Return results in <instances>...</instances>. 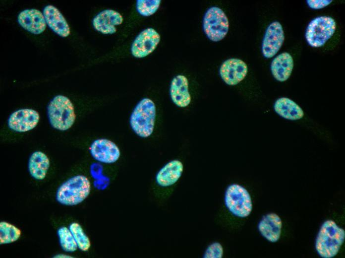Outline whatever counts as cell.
Here are the masks:
<instances>
[{
	"label": "cell",
	"mask_w": 345,
	"mask_h": 258,
	"mask_svg": "<svg viewBox=\"0 0 345 258\" xmlns=\"http://www.w3.org/2000/svg\"><path fill=\"white\" fill-rule=\"evenodd\" d=\"M345 238V230L332 220L322 224L317 236L315 248L323 258H332L339 252Z\"/></svg>",
	"instance_id": "cell-1"
},
{
	"label": "cell",
	"mask_w": 345,
	"mask_h": 258,
	"mask_svg": "<svg viewBox=\"0 0 345 258\" xmlns=\"http://www.w3.org/2000/svg\"><path fill=\"white\" fill-rule=\"evenodd\" d=\"M156 119V107L151 99H142L134 109L129 123L133 131L139 136L145 138L152 133Z\"/></svg>",
	"instance_id": "cell-2"
},
{
	"label": "cell",
	"mask_w": 345,
	"mask_h": 258,
	"mask_svg": "<svg viewBox=\"0 0 345 258\" xmlns=\"http://www.w3.org/2000/svg\"><path fill=\"white\" fill-rule=\"evenodd\" d=\"M47 111L49 122L57 129L66 130L75 122L76 116L73 105L66 96H55L49 103Z\"/></svg>",
	"instance_id": "cell-3"
},
{
	"label": "cell",
	"mask_w": 345,
	"mask_h": 258,
	"mask_svg": "<svg viewBox=\"0 0 345 258\" xmlns=\"http://www.w3.org/2000/svg\"><path fill=\"white\" fill-rule=\"evenodd\" d=\"M90 190V182L86 177L76 176L60 186L57 193V200L66 205H77L87 198Z\"/></svg>",
	"instance_id": "cell-4"
},
{
	"label": "cell",
	"mask_w": 345,
	"mask_h": 258,
	"mask_svg": "<svg viewBox=\"0 0 345 258\" xmlns=\"http://www.w3.org/2000/svg\"><path fill=\"white\" fill-rule=\"evenodd\" d=\"M225 204L229 211L238 217H247L252 210V202L249 193L245 188L238 184H232L227 188L225 194Z\"/></svg>",
	"instance_id": "cell-5"
},
{
	"label": "cell",
	"mask_w": 345,
	"mask_h": 258,
	"mask_svg": "<svg viewBox=\"0 0 345 258\" xmlns=\"http://www.w3.org/2000/svg\"><path fill=\"white\" fill-rule=\"evenodd\" d=\"M336 29V23L332 17L326 16L316 17L307 27L306 40L311 47H322L333 35Z\"/></svg>",
	"instance_id": "cell-6"
},
{
	"label": "cell",
	"mask_w": 345,
	"mask_h": 258,
	"mask_svg": "<svg viewBox=\"0 0 345 258\" xmlns=\"http://www.w3.org/2000/svg\"><path fill=\"white\" fill-rule=\"evenodd\" d=\"M203 30L207 37L213 42H218L228 33L229 23L224 11L217 6L209 8L203 20Z\"/></svg>",
	"instance_id": "cell-7"
},
{
	"label": "cell",
	"mask_w": 345,
	"mask_h": 258,
	"mask_svg": "<svg viewBox=\"0 0 345 258\" xmlns=\"http://www.w3.org/2000/svg\"><path fill=\"white\" fill-rule=\"evenodd\" d=\"M160 41V36L155 29L147 28L134 40L131 48V53L135 58H144L154 51Z\"/></svg>",
	"instance_id": "cell-8"
},
{
	"label": "cell",
	"mask_w": 345,
	"mask_h": 258,
	"mask_svg": "<svg viewBox=\"0 0 345 258\" xmlns=\"http://www.w3.org/2000/svg\"><path fill=\"white\" fill-rule=\"evenodd\" d=\"M285 39L282 25L278 21L271 23L267 27L262 44V52L266 58L274 57L281 48Z\"/></svg>",
	"instance_id": "cell-9"
},
{
	"label": "cell",
	"mask_w": 345,
	"mask_h": 258,
	"mask_svg": "<svg viewBox=\"0 0 345 258\" xmlns=\"http://www.w3.org/2000/svg\"><path fill=\"white\" fill-rule=\"evenodd\" d=\"M248 71L246 64L242 60L231 58L225 61L220 68V75L229 85H235L246 76Z\"/></svg>",
	"instance_id": "cell-10"
},
{
	"label": "cell",
	"mask_w": 345,
	"mask_h": 258,
	"mask_svg": "<svg viewBox=\"0 0 345 258\" xmlns=\"http://www.w3.org/2000/svg\"><path fill=\"white\" fill-rule=\"evenodd\" d=\"M40 119L39 113L30 109H20L11 114L8 120V127L14 131L23 132L33 129Z\"/></svg>",
	"instance_id": "cell-11"
},
{
	"label": "cell",
	"mask_w": 345,
	"mask_h": 258,
	"mask_svg": "<svg viewBox=\"0 0 345 258\" xmlns=\"http://www.w3.org/2000/svg\"><path fill=\"white\" fill-rule=\"evenodd\" d=\"M92 157L97 161L104 163L115 162L120 157L118 146L107 139H98L94 141L90 148Z\"/></svg>",
	"instance_id": "cell-12"
},
{
	"label": "cell",
	"mask_w": 345,
	"mask_h": 258,
	"mask_svg": "<svg viewBox=\"0 0 345 258\" xmlns=\"http://www.w3.org/2000/svg\"><path fill=\"white\" fill-rule=\"evenodd\" d=\"M123 22L122 15L112 9H106L98 13L93 20L94 28L104 34H112L116 31L115 26Z\"/></svg>",
	"instance_id": "cell-13"
},
{
	"label": "cell",
	"mask_w": 345,
	"mask_h": 258,
	"mask_svg": "<svg viewBox=\"0 0 345 258\" xmlns=\"http://www.w3.org/2000/svg\"><path fill=\"white\" fill-rule=\"evenodd\" d=\"M19 24L28 31L39 34L46 28V22L44 14L36 9H26L18 16Z\"/></svg>",
	"instance_id": "cell-14"
},
{
	"label": "cell",
	"mask_w": 345,
	"mask_h": 258,
	"mask_svg": "<svg viewBox=\"0 0 345 258\" xmlns=\"http://www.w3.org/2000/svg\"><path fill=\"white\" fill-rule=\"evenodd\" d=\"M282 222L280 217L274 213L263 216L258 225L261 235L271 242L279 240L281 234Z\"/></svg>",
	"instance_id": "cell-15"
},
{
	"label": "cell",
	"mask_w": 345,
	"mask_h": 258,
	"mask_svg": "<svg viewBox=\"0 0 345 258\" xmlns=\"http://www.w3.org/2000/svg\"><path fill=\"white\" fill-rule=\"evenodd\" d=\"M170 93L172 102L178 107H185L191 102V96L188 91V82L187 78L182 75L174 77L171 83Z\"/></svg>",
	"instance_id": "cell-16"
},
{
	"label": "cell",
	"mask_w": 345,
	"mask_h": 258,
	"mask_svg": "<svg viewBox=\"0 0 345 258\" xmlns=\"http://www.w3.org/2000/svg\"><path fill=\"white\" fill-rule=\"evenodd\" d=\"M46 22L49 27L60 36L66 37L70 34V28L60 12L55 6L48 5L43 10Z\"/></svg>",
	"instance_id": "cell-17"
},
{
	"label": "cell",
	"mask_w": 345,
	"mask_h": 258,
	"mask_svg": "<svg viewBox=\"0 0 345 258\" xmlns=\"http://www.w3.org/2000/svg\"><path fill=\"white\" fill-rule=\"evenodd\" d=\"M183 170L181 162L178 160L171 161L163 167L156 177L157 183L166 187L174 184L181 177Z\"/></svg>",
	"instance_id": "cell-18"
},
{
	"label": "cell",
	"mask_w": 345,
	"mask_h": 258,
	"mask_svg": "<svg viewBox=\"0 0 345 258\" xmlns=\"http://www.w3.org/2000/svg\"><path fill=\"white\" fill-rule=\"evenodd\" d=\"M293 67L291 56L283 53L275 58L271 64L272 73L275 78L281 82L287 80L290 76Z\"/></svg>",
	"instance_id": "cell-19"
},
{
	"label": "cell",
	"mask_w": 345,
	"mask_h": 258,
	"mask_svg": "<svg viewBox=\"0 0 345 258\" xmlns=\"http://www.w3.org/2000/svg\"><path fill=\"white\" fill-rule=\"evenodd\" d=\"M274 110L280 116L290 120H299L304 115L303 111L299 106L286 97L280 98L276 101Z\"/></svg>",
	"instance_id": "cell-20"
},
{
	"label": "cell",
	"mask_w": 345,
	"mask_h": 258,
	"mask_svg": "<svg viewBox=\"0 0 345 258\" xmlns=\"http://www.w3.org/2000/svg\"><path fill=\"white\" fill-rule=\"evenodd\" d=\"M50 166L47 156L41 151H35L30 157L28 170L31 176L38 180L45 178Z\"/></svg>",
	"instance_id": "cell-21"
},
{
	"label": "cell",
	"mask_w": 345,
	"mask_h": 258,
	"mask_svg": "<svg viewBox=\"0 0 345 258\" xmlns=\"http://www.w3.org/2000/svg\"><path fill=\"white\" fill-rule=\"evenodd\" d=\"M21 235L20 230L14 225L2 221L0 223V243L6 244L17 241Z\"/></svg>",
	"instance_id": "cell-22"
},
{
	"label": "cell",
	"mask_w": 345,
	"mask_h": 258,
	"mask_svg": "<svg viewBox=\"0 0 345 258\" xmlns=\"http://www.w3.org/2000/svg\"><path fill=\"white\" fill-rule=\"evenodd\" d=\"M69 230L77 243L78 248L82 251H87L90 248L91 243L81 226L77 223H72L69 226Z\"/></svg>",
	"instance_id": "cell-23"
},
{
	"label": "cell",
	"mask_w": 345,
	"mask_h": 258,
	"mask_svg": "<svg viewBox=\"0 0 345 258\" xmlns=\"http://www.w3.org/2000/svg\"><path fill=\"white\" fill-rule=\"evenodd\" d=\"M59 242L62 249L67 252H73L77 248V243L69 229L63 227L58 231Z\"/></svg>",
	"instance_id": "cell-24"
},
{
	"label": "cell",
	"mask_w": 345,
	"mask_h": 258,
	"mask_svg": "<svg viewBox=\"0 0 345 258\" xmlns=\"http://www.w3.org/2000/svg\"><path fill=\"white\" fill-rule=\"evenodd\" d=\"M160 0H137L136 9L140 14L149 16L158 10L161 3Z\"/></svg>",
	"instance_id": "cell-25"
},
{
	"label": "cell",
	"mask_w": 345,
	"mask_h": 258,
	"mask_svg": "<svg viewBox=\"0 0 345 258\" xmlns=\"http://www.w3.org/2000/svg\"><path fill=\"white\" fill-rule=\"evenodd\" d=\"M223 254L224 249L222 245L219 242H214L207 247L203 257L204 258H222Z\"/></svg>",
	"instance_id": "cell-26"
},
{
	"label": "cell",
	"mask_w": 345,
	"mask_h": 258,
	"mask_svg": "<svg viewBox=\"0 0 345 258\" xmlns=\"http://www.w3.org/2000/svg\"><path fill=\"white\" fill-rule=\"evenodd\" d=\"M332 2L331 0H308L307 4L311 8L318 9L324 8Z\"/></svg>",
	"instance_id": "cell-27"
}]
</instances>
